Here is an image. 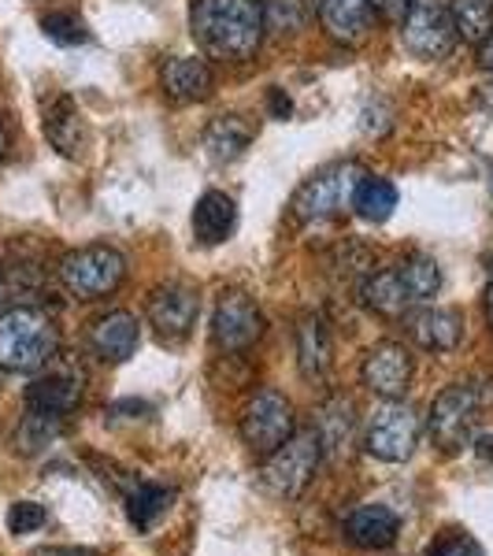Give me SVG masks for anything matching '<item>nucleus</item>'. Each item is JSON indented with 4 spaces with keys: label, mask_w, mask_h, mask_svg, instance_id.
Here are the masks:
<instances>
[{
    "label": "nucleus",
    "mask_w": 493,
    "mask_h": 556,
    "mask_svg": "<svg viewBox=\"0 0 493 556\" xmlns=\"http://www.w3.org/2000/svg\"><path fill=\"white\" fill-rule=\"evenodd\" d=\"M172 501H175L172 490L152 486V482H138V486L127 493V519L138 527V531H152V527L167 516Z\"/></svg>",
    "instance_id": "nucleus-24"
},
{
    "label": "nucleus",
    "mask_w": 493,
    "mask_h": 556,
    "mask_svg": "<svg viewBox=\"0 0 493 556\" xmlns=\"http://www.w3.org/2000/svg\"><path fill=\"white\" fill-rule=\"evenodd\" d=\"M490 271H493V260H490Z\"/></svg>",
    "instance_id": "nucleus-42"
},
{
    "label": "nucleus",
    "mask_w": 493,
    "mask_h": 556,
    "mask_svg": "<svg viewBox=\"0 0 493 556\" xmlns=\"http://www.w3.org/2000/svg\"><path fill=\"white\" fill-rule=\"evenodd\" d=\"M486 319H490V330H493V282H490V290H486Z\"/></svg>",
    "instance_id": "nucleus-39"
},
{
    "label": "nucleus",
    "mask_w": 493,
    "mask_h": 556,
    "mask_svg": "<svg viewBox=\"0 0 493 556\" xmlns=\"http://www.w3.org/2000/svg\"><path fill=\"white\" fill-rule=\"evenodd\" d=\"M401 519L387 505H364L345 519V538L361 549H387L397 542Z\"/></svg>",
    "instance_id": "nucleus-17"
},
{
    "label": "nucleus",
    "mask_w": 493,
    "mask_h": 556,
    "mask_svg": "<svg viewBox=\"0 0 493 556\" xmlns=\"http://www.w3.org/2000/svg\"><path fill=\"white\" fill-rule=\"evenodd\" d=\"M479 390L475 386H464L456 382L450 390H442L430 405V438L434 445H442L445 453H456L471 442L475 434V424H479Z\"/></svg>",
    "instance_id": "nucleus-6"
},
{
    "label": "nucleus",
    "mask_w": 493,
    "mask_h": 556,
    "mask_svg": "<svg viewBox=\"0 0 493 556\" xmlns=\"http://www.w3.org/2000/svg\"><path fill=\"white\" fill-rule=\"evenodd\" d=\"M397 271H401V278H405V286H408V293L416 304H427L438 290H442V267H438V260L427 256V253L405 256L397 264Z\"/></svg>",
    "instance_id": "nucleus-27"
},
{
    "label": "nucleus",
    "mask_w": 493,
    "mask_h": 556,
    "mask_svg": "<svg viewBox=\"0 0 493 556\" xmlns=\"http://www.w3.org/2000/svg\"><path fill=\"white\" fill-rule=\"evenodd\" d=\"M475 453H479L482 460H490V464H493V434H482L479 442H475Z\"/></svg>",
    "instance_id": "nucleus-38"
},
{
    "label": "nucleus",
    "mask_w": 493,
    "mask_h": 556,
    "mask_svg": "<svg viewBox=\"0 0 493 556\" xmlns=\"http://www.w3.org/2000/svg\"><path fill=\"white\" fill-rule=\"evenodd\" d=\"M353 208L364 223H387L393 215V208H397V186H393L390 178L367 175L361 182V190H356Z\"/></svg>",
    "instance_id": "nucleus-26"
},
{
    "label": "nucleus",
    "mask_w": 493,
    "mask_h": 556,
    "mask_svg": "<svg viewBox=\"0 0 493 556\" xmlns=\"http://www.w3.org/2000/svg\"><path fill=\"white\" fill-rule=\"evenodd\" d=\"M490 193H493V167H490Z\"/></svg>",
    "instance_id": "nucleus-41"
},
{
    "label": "nucleus",
    "mask_w": 493,
    "mask_h": 556,
    "mask_svg": "<svg viewBox=\"0 0 493 556\" xmlns=\"http://www.w3.org/2000/svg\"><path fill=\"white\" fill-rule=\"evenodd\" d=\"M330 356H334V345H330V327L323 316H304L298 327V364L304 379H323L330 371Z\"/></svg>",
    "instance_id": "nucleus-23"
},
{
    "label": "nucleus",
    "mask_w": 493,
    "mask_h": 556,
    "mask_svg": "<svg viewBox=\"0 0 493 556\" xmlns=\"http://www.w3.org/2000/svg\"><path fill=\"white\" fill-rule=\"evenodd\" d=\"M412 0H367V8H371L379 20H390V23H401L405 20Z\"/></svg>",
    "instance_id": "nucleus-34"
},
{
    "label": "nucleus",
    "mask_w": 493,
    "mask_h": 556,
    "mask_svg": "<svg viewBox=\"0 0 493 556\" xmlns=\"http://www.w3.org/2000/svg\"><path fill=\"white\" fill-rule=\"evenodd\" d=\"M293 434V405L279 390H260L241 416V438L253 453H275Z\"/></svg>",
    "instance_id": "nucleus-8"
},
{
    "label": "nucleus",
    "mask_w": 493,
    "mask_h": 556,
    "mask_svg": "<svg viewBox=\"0 0 493 556\" xmlns=\"http://www.w3.org/2000/svg\"><path fill=\"white\" fill-rule=\"evenodd\" d=\"M479 64L486 67V71H493V34L479 45Z\"/></svg>",
    "instance_id": "nucleus-37"
},
{
    "label": "nucleus",
    "mask_w": 493,
    "mask_h": 556,
    "mask_svg": "<svg viewBox=\"0 0 493 556\" xmlns=\"http://www.w3.org/2000/svg\"><path fill=\"white\" fill-rule=\"evenodd\" d=\"M60 330L41 308H8L0 316V371L34 375L56 361Z\"/></svg>",
    "instance_id": "nucleus-2"
},
{
    "label": "nucleus",
    "mask_w": 493,
    "mask_h": 556,
    "mask_svg": "<svg viewBox=\"0 0 493 556\" xmlns=\"http://www.w3.org/2000/svg\"><path fill=\"white\" fill-rule=\"evenodd\" d=\"M253 138L256 130L245 115H215L208 130H204V149H208L215 164H230V160H238L241 152L253 146Z\"/></svg>",
    "instance_id": "nucleus-22"
},
{
    "label": "nucleus",
    "mask_w": 493,
    "mask_h": 556,
    "mask_svg": "<svg viewBox=\"0 0 493 556\" xmlns=\"http://www.w3.org/2000/svg\"><path fill=\"white\" fill-rule=\"evenodd\" d=\"M60 278L78 301H101L115 293L127 278V260L112 245H86L64 256Z\"/></svg>",
    "instance_id": "nucleus-4"
},
{
    "label": "nucleus",
    "mask_w": 493,
    "mask_h": 556,
    "mask_svg": "<svg viewBox=\"0 0 493 556\" xmlns=\"http://www.w3.org/2000/svg\"><path fill=\"white\" fill-rule=\"evenodd\" d=\"M349 427H353V405H349L345 397H330L327 405L319 408V442L327 445V450H342L349 442Z\"/></svg>",
    "instance_id": "nucleus-28"
},
{
    "label": "nucleus",
    "mask_w": 493,
    "mask_h": 556,
    "mask_svg": "<svg viewBox=\"0 0 493 556\" xmlns=\"http://www.w3.org/2000/svg\"><path fill=\"white\" fill-rule=\"evenodd\" d=\"M41 30H45V38L56 41V45H86V41H89L86 23L78 20V15H71V12H52V15H45V20H41Z\"/></svg>",
    "instance_id": "nucleus-31"
},
{
    "label": "nucleus",
    "mask_w": 493,
    "mask_h": 556,
    "mask_svg": "<svg viewBox=\"0 0 493 556\" xmlns=\"http://www.w3.org/2000/svg\"><path fill=\"white\" fill-rule=\"evenodd\" d=\"M83 401V367L75 364H56L49 371H41L26 390V408L41 412V416H60L67 419L75 405Z\"/></svg>",
    "instance_id": "nucleus-12"
},
{
    "label": "nucleus",
    "mask_w": 493,
    "mask_h": 556,
    "mask_svg": "<svg viewBox=\"0 0 493 556\" xmlns=\"http://www.w3.org/2000/svg\"><path fill=\"white\" fill-rule=\"evenodd\" d=\"M456 38L482 45L493 34V0H450Z\"/></svg>",
    "instance_id": "nucleus-25"
},
{
    "label": "nucleus",
    "mask_w": 493,
    "mask_h": 556,
    "mask_svg": "<svg viewBox=\"0 0 493 556\" xmlns=\"http://www.w3.org/2000/svg\"><path fill=\"white\" fill-rule=\"evenodd\" d=\"M361 298H364L367 308L379 312V316H387V319H397V316H405L408 308H416V301H412L397 264L387 267V271L367 275L364 286H361Z\"/></svg>",
    "instance_id": "nucleus-21"
},
{
    "label": "nucleus",
    "mask_w": 493,
    "mask_h": 556,
    "mask_svg": "<svg viewBox=\"0 0 493 556\" xmlns=\"http://www.w3.org/2000/svg\"><path fill=\"white\" fill-rule=\"evenodd\" d=\"M364 386L375 397L397 401L412 382V356L401 342H379L364 356Z\"/></svg>",
    "instance_id": "nucleus-13"
},
{
    "label": "nucleus",
    "mask_w": 493,
    "mask_h": 556,
    "mask_svg": "<svg viewBox=\"0 0 493 556\" xmlns=\"http://www.w3.org/2000/svg\"><path fill=\"white\" fill-rule=\"evenodd\" d=\"M408 330L427 353H453L464 342V316L456 308H424L412 316Z\"/></svg>",
    "instance_id": "nucleus-16"
},
{
    "label": "nucleus",
    "mask_w": 493,
    "mask_h": 556,
    "mask_svg": "<svg viewBox=\"0 0 493 556\" xmlns=\"http://www.w3.org/2000/svg\"><path fill=\"white\" fill-rule=\"evenodd\" d=\"M34 556H93L89 549H75V545H49V549H38Z\"/></svg>",
    "instance_id": "nucleus-36"
},
{
    "label": "nucleus",
    "mask_w": 493,
    "mask_h": 556,
    "mask_svg": "<svg viewBox=\"0 0 493 556\" xmlns=\"http://www.w3.org/2000/svg\"><path fill=\"white\" fill-rule=\"evenodd\" d=\"M238 227V208L227 193L208 190L193 208V238L201 245H223Z\"/></svg>",
    "instance_id": "nucleus-20"
},
{
    "label": "nucleus",
    "mask_w": 493,
    "mask_h": 556,
    "mask_svg": "<svg viewBox=\"0 0 493 556\" xmlns=\"http://www.w3.org/2000/svg\"><path fill=\"white\" fill-rule=\"evenodd\" d=\"M367 453L375 460H387V464H401L416 453L419 442V416L408 405H397L390 401L387 408L375 412L371 427H367Z\"/></svg>",
    "instance_id": "nucleus-9"
},
{
    "label": "nucleus",
    "mask_w": 493,
    "mask_h": 556,
    "mask_svg": "<svg viewBox=\"0 0 493 556\" xmlns=\"http://www.w3.org/2000/svg\"><path fill=\"white\" fill-rule=\"evenodd\" d=\"M45 508L38 505V501H20V505L8 508V531L12 534H34L45 527Z\"/></svg>",
    "instance_id": "nucleus-32"
},
{
    "label": "nucleus",
    "mask_w": 493,
    "mask_h": 556,
    "mask_svg": "<svg viewBox=\"0 0 493 556\" xmlns=\"http://www.w3.org/2000/svg\"><path fill=\"white\" fill-rule=\"evenodd\" d=\"M64 430V419L60 416H41V412H26V424L20 430V445L26 453L34 450H45V445L52 442V438Z\"/></svg>",
    "instance_id": "nucleus-29"
},
{
    "label": "nucleus",
    "mask_w": 493,
    "mask_h": 556,
    "mask_svg": "<svg viewBox=\"0 0 493 556\" xmlns=\"http://www.w3.org/2000/svg\"><path fill=\"white\" fill-rule=\"evenodd\" d=\"M304 20H308V15H304L301 0H267L264 4V23H267V30H275V34H298Z\"/></svg>",
    "instance_id": "nucleus-30"
},
{
    "label": "nucleus",
    "mask_w": 493,
    "mask_h": 556,
    "mask_svg": "<svg viewBox=\"0 0 493 556\" xmlns=\"http://www.w3.org/2000/svg\"><path fill=\"white\" fill-rule=\"evenodd\" d=\"M319 23L338 45H361L371 30L367 0H319Z\"/></svg>",
    "instance_id": "nucleus-18"
},
{
    "label": "nucleus",
    "mask_w": 493,
    "mask_h": 556,
    "mask_svg": "<svg viewBox=\"0 0 493 556\" xmlns=\"http://www.w3.org/2000/svg\"><path fill=\"white\" fill-rule=\"evenodd\" d=\"M319 456H323V442H319L316 427L301 430V434H290L279 450L267 456L264 486L271 490L275 497H298L312 482V475H316Z\"/></svg>",
    "instance_id": "nucleus-5"
},
{
    "label": "nucleus",
    "mask_w": 493,
    "mask_h": 556,
    "mask_svg": "<svg viewBox=\"0 0 493 556\" xmlns=\"http://www.w3.org/2000/svg\"><path fill=\"white\" fill-rule=\"evenodd\" d=\"M4 152H8V134H4V127H0V160H4Z\"/></svg>",
    "instance_id": "nucleus-40"
},
{
    "label": "nucleus",
    "mask_w": 493,
    "mask_h": 556,
    "mask_svg": "<svg viewBox=\"0 0 493 556\" xmlns=\"http://www.w3.org/2000/svg\"><path fill=\"white\" fill-rule=\"evenodd\" d=\"M197 312H201V301L190 286L182 282H167L160 286L149 298V323L156 327L160 342H186L197 327Z\"/></svg>",
    "instance_id": "nucleus-10"
},
{
    "label": "nucleus",
    "mask_w": 493,
    "mask_h": 556,
    "mask_svg": "<svg viewBox=\"0 0 493 556\" xmlns=\"http://www.w3.org/2000/svg\"><path fill=\"white\" fill-rule=\"evenodd\" d=\"M160 83H164V93L178 104H193V101H208L215 89V75L208 67V60L201 56H175L167 60L164 71H160Z\"/></svg>",
    "instance_id": "nucleus-14"
},
{
    "label": "nucleus",
    "mask_w": 493,
    "mask_h": 556,
    "mask_svg": "<svg viewBox=\"0 0 493 556\" xmlns=\"http://www.w3.org/2000/svg\"><path fill=\"white\" fill-rule=\"evenodd\" d=\"M430 556H486V553H482V545L468 534H445L430 545Z\"/></svg>",
    "instance_id": "nucleus-33"
},
{
    "label": "nucleus",
    "mask_w": 493,
    "mask_h": 556,
    "mask_svg": "<svg viewBox=\"0 0 493 556\" xmlns=\"http://www.w3.org/2000/svg\"><path fill=\"white\" fill-rule=\"evenodd\" d=\"M267 101H271V115H275V119H290L293 104H290V97H286V89L275 86L271 93H267Z\"/></svg>",
    "instance_id": "nucleus-35"
},
{
    "label": "nucleus",
    "mask_w": 493,
    "mask_h": 556,
    "mask_svg": "<svg viewBox=\"0 0 493 556\" xmlns=\"http://www.w3.org/2000/svg\"><path fill=\"white\" fill-rule=\"evenodd\" d=\"M138 338H141V330L130 312H108V316L97 319L93 330H89V349L108 364H123L134 356Z\"/></svg>",
    "instance_id": "nucleus-15"
},
{
    "label": "nucleus",
    "mask_w": 493,
    "mask_h": 556,
    "mask_svg": "<svg viewBox=\"0 0 493 556\" xmlns=\"http://www.w3.org/2000/svg\"><path fill=\"white\" fill-rule=\"evenodd\" d=\"M401 45L419 60L450 56L456 45L450 8L442 0H412L405 20H401Z\"/></svg>",
    "instance_id": "nucleus-7"
},
{
    "label": "nucleus",
    "mask_w": 493,
    "mask_h": 556,
    "mask_svg": "<svg viewBox=\"0 0 493 556\" xmlns=\"http://www.w3.org/2000/svg\"><path fill=\"white\" fill-rule=\"evenodd\" d=\"M45 138H49V146L56 149L60 156H71V160L83 156L86 123L71 97H56V101L45 108Z\"/></svg>",
    "instance_id": "nucleus-19"
},
{
    "label": "nucleus",
    "mask_w": 493,
    "mask_h": 556,
    "mask_svg": "<svg viewBox=\"0 0 493 556\" xmlns=\"http://www.w3.org/2000/svg\"><path fill=\"white\" fill-rule=\"evenodd\" d=\"M190 30L208 56L241 64L256 56L264 41V4L260 0H190Z\"/></svg>",
    "instance_id": "nucleus-1"
},
{
    "label": "nucleus",
    "mask_w": 493,
    "mask_h": 556,
    "mask_svg": "<svg viewBox=\"0 0 493 556\" xmlns=\"http://www.w3.org/2000/svg\"><path fill=\"white\" fill-rule=\"evenodd\" d=\"M367 178V172L356 160H342V164L323 167L293 193V219L298 223H327L338 219L353 208L356 190Z\"/></svg>",
    "instance_id": "nucleus-3"
},
{
    "label": "nucleus",
    "mask_w": 493,
    "mask_h": 556,
    "mask_svg": "<svg viewBox=\"0 0 493 556\" xmlns=\"http://www.w3.org/2000/svg\"><path fill=\"white\" fill-rule=\"evenodd\" d=\"M264 334V316L245 293H223V301L215 304L212 316V338L227 353H241Z\"/></svg>",
    "instance_id": "nucleus-11"
}]
</instances>
